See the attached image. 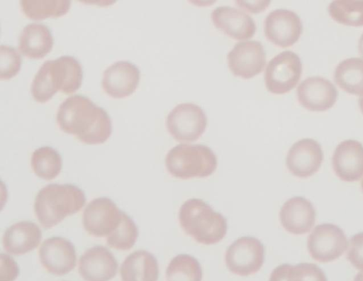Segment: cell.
<instances>
[{
  "label": "cell",
  "instance_id": "obj_1",
  "mask_svg": "<svg viewBox=\"0 0 363 281\" xmlns=\"http://www.w3.org/2000/svg\"><path fill=\"white\" fill-rule=\"evenodd\" d=\"M56 120L62 131L89 145L104 143L111 133L107 112L82 95L66 99L58 108Z\"/></svg>",
  "mask_w": 363,
  "mask_h": 281
},
{
  "label": "cell",
  "instance_id": "obj_2",
  "mask_svg": "<svg viewBox=\"0 0 363 281\" xmlns=\"http://www.w3.org/2000/svg\"><path fill=\"white\" fill-rule=\"evenodd\" d=\"M85 202V194L78 187L70 184H50L38 192L34 211L41 226L49 229L67 216L80 211Z\"/></svg>",
  "mask_w": 363,
  "mask_h": 281
},
{
  "label": "cell",
  "instance_id": "obj_3",
  "mask_svg": "<svg viewBox=\"0 0 363 281\" xmlns=\"http://www.w3.org/2000/svg\"><path fill=\"white\" fill-rule=\"evenodd\" d=\"M179 219L186 234L205 245L218 243L227 232L226 219L201 199L184 202L179 209Z\"/></svg>",
  "mask_w": 363,
  "mask_h": 281
},
{
  "label": "cell",
  "instance_id": "obj_4",
  "mask_svg": "<svg viewBox=\"0 0 363 281\" xmlns=\"http://www.w3.org/2000/svg\"><path fill=\"white\" fill-rule=\"evenodd\" d=\"M165 165L168 172L177 178L205 177L216 170L217 158L206 145L182 143L169 150Z\"/></svg>",
  "mask_w": 363,
  "mask_h": 281
},
{
  "label": "cell",
  "instance_id": "obj_5",
  "mask_svg": "<svg viewBox=\"0 0 363 281\" xmlns=\"http://www.w3.org/2000/svg\"><path fill=\"white\" fill-rule=\"evenodd\" d=\"M302 73V64L298 55L283 51L268 62L264 72L267 90L275 94L289 92L296 87Z\"/></svg>",
  "mask_w": 363,
  "mask_h": 281
},
{
  "label": "cell",
  "instance_id": "obj_6",
  "mask_svg": "<svg viewBox=\"0 0 363 281\" xmlns=\"http://www.w3.org/2000/svg\"><path fill=\"white\" fill-rule=\"evenodd\" d=\"M207 117L203 109L192 103L177 105L167 115L166 126L172 136L178 141L191 142L205 131Z\"/></svg>",
  "mask_w": 363,
  "mask_h": 281
},
{
  "label": "cell",
  "instance_id": "obj_7",
  "mask_svg": "<svg viewBox=\"0 0 363 281\" xmlns=\"http://www.w3.org/2000/svg\"><path fill=\"white\" fill-rule=\"evenodd\" d=\"M264 248L257 238L243 236L235 241L225 255L228 269L240 276H249L258 272L264 263Z\"/></svg>",
  "mask_w": 363,
  "mask_h": 281
},
{
  "label": "cell",
  "instance_id": "obj_8",
  "mask_svg": "<svg viewBox=\"0 0 363 281\" xmlns=\"http://www.w3.org/2000/svg\"><path fill=\"white\" fill-rule=\"evenodd\" d=\"M348 248L343 231L333 224L316 226L307 240L308 251L313 259L328 263L340 257Z\"/></svg>",
  "mask_w": 363,
  "mask_h": 281
},
{
  "label": "cell",
  "instance_id": "obj_9",
  "mask_svg": "<svg viewBox=\"0 0 363 281\" xmlns=\"http://www.w3.org/2000/svg\"><path fill=\"white\" fill-rule=\"evenodd\" d=\"M122 217L116 204L109 198L91 201L83 211L82 224L86 232L95 237H107L119 225Z\"/></svg>",
  "mask_w": 363,
  "mask_h": 281
},
{
  "label": "cell",
  "instance_id": "obj_10",
  "mask_svg": "<svg viewBox=\"0 0 363 281\" xmlns=\"http://www.w3.org/2000/svg\"><path fill=\"white\" fill-rule=\"evenodd\" d=\"M228 65L233 75L250 79L259 74L266 63V53L257 40L237 43L227 56Z\"/></svg>",
  "mask_w": 363,
  "mask_h": 281
},
{
  "label": "cell",
  "instance_id": "obj_11",
  "mask_svg": "<svg viewBox=\"0 0 363 281\" xmlns=\"http://www.w3.org/2000/svg\"><path fill=\"white\" fill-rule=\"evenodd\" d=\"M303 26L299 16L287 9L270 12L264 21V35L274 45L288 48L299 39Z\"/></svg>",
  "mask_w": 363,
  "mask_h": 281
},
{
  "label": "cell",
  "instance_id": "obj_12",
  "mask_svg": "<svg viewBox=\"0 0 363 281\" xmlns=\"http://www.w3.org/2000/svg\"><path fill=\"white\" fill-rule=\"evenodd\" d=\"M43 267L55 275L69 273L76 266L77 254L74 246L62 237H51L45 240L38 250Z\"/></svg>",
  "mask_w": 363,
  "mask_h": 281
},
{
  "label": "cell",
  "instance_id": "obj_13",
  "mask_svg": "<svg viewBox=\"0 0 363 281\" xmlns=\"http://www.w3.org/2000/svg\"><path fill=\"white\" fill-rule=\"evenodd\" d=\"M323 160V153L319 143L312 138H303L291 145L286 164L293 175L306 178L319 170Z\"/></svg>",
  "mask_w": 363,
  "mask_h": 281
},
{
  "label": "cell",
  "instance_id": "obj_14",
  "mask_svg": "<svg viewBox=\"0 0 363 281\" xmlns=\"http://www.w3.org/2000/svg\"><path fill=\"white\" fill-rule=\"evenodd\" d=\"M297 97L300 104L311 111H323L336 102L337 90L328 79L319 76L309 77L298 85Z\"/></svg>",
  "mask_w": 363,
  "mask_h": 281
},
{
  "label": "cell",
  "instance_id": "obj_15",
  "mask_svg": "<svg viewBox=\"0 0 363 281\" xmlns=\"http://www.w3.org/2000/svg\"><path fill=\"white\" fill-rule=\"evenodd\" d=\"M118 266L112 253L106 247L97 246L81 255L78 270L85 281H109L116 276Z\"/></svg>",
  "mask_w": 363,
  "mask_h": 281
},
{
  "label": "cell",
  "instance_id": "obj_16",
  "mask_svg": "<svg viewBox=\"0 0 363 281\" xmlns=\"http://www.w3.org/2000/svg\"><path fill=\"white\" fill-rule=\"evenodd\" d=\"M140 77V70L135 65L128 61H118L105 70L101 85L110 97L124 98L136 89Z\"/></svg>",
  "mask_w": 363,
  "mask_h": 281
},
{
  "label": "cell",
  "instance_id": "obj_17",
  "mask_svg": "<svg viewBox=\"0 0 363 281\" xmlns=\"http://www.w3.org/2000/svg\"><path fill=\"white\" fill-rule=\"evenodd\" d=\"M332 165L341 180H359L363 176V145L356 140L342 141L334 150Z\"/></svg>",
  "mask_w": 363,
  "mask_h": 281
},
{
  "label": "cell",
  "instance_id": "obj_18",
  "mask_svg": "<svg viewBox=\"0 0 363 281\" xmlns=\"http://www.w3.org/2000/svg\"><path fill=\"white\" fill-rule=\"evenodd\" d=\"M315 215L312 203L302 197L288 199L279 212L282 226L288 232L296 235L309 232L314 226Z\"/></svg>",
  "mask_w": 363,
  "mask_h": 281
},
{
  "label": "cell",
  "instance_id": "obj_19",
  "mask_svg": "<svg viewBox=\"0 0 363 281\" xmlns=\"http://www.w3.org/2000/svg\"><path fill=\"white\" fill-rule=\"evenodd\" d=\"M211 16L214 26L233 39H248L255 33L256 26L252 17L236 8L219 6Z\"/></svg>",
  "mask_w": 363,
  "mask_h": 281
},
{
  "label": "cell",
  "instance_id": "obj_20",
  "mask_svg": "<svg viewBox=\"0 0 363 281\" xmlns=\"http://www.w3.org/2000/svg\"><path fill=\"white\" fill-rule=\"evenodd\" d=\"M41 238L42 232L36 224L22 221L11 225L6 230L2 243L9 253L21 255L37 248Z\"/></svg>",
  "mask_w": 363,
  "mask_h": 281
},
{
  "label": "cell",
  "instance_id": "obj_21",
  "mask_svg": "<svg viewBox=\"0 0 363 281\" xmlns=\"http://www.w3.org/2000/svg\"><path fill=\"white\" fill-rule=\"evenodd\" d=\"M120 274L121 281H157V260L147 250H136L128 255L123 262Z\"/></svg>",
  "mask_w": 363,
  "mask_h": 281
},
{
  "label": "cell",
  "instance_id": "obj_22",
  "mask_svg": "<svg viewBox=\"0 0 363 281\" xmlns=\"http://www.w3.org/2000/svg\"><path fill=\"white\" fill-rule=\"evenodd\" d=\"M50 29L41 23H30L24 27L18 39V49L26 57L40 59L48 54L53 46Z\"/></svg>",
  "mask_w": 363,
  "mask_h": 281
},
{
  "label": "cell",
  "instance_id": "obj_23",
  "mask_svg": "<svg viewBox=\"0 0 363 281\" xmlns=\"http://www.w3.org/2000/svg\"><path fill=\"white\" fill-rule=\"evenodd\" d=\"M50 69L57 91L70 94L80 87L83 77L82 68L73 57L65 55L51 60Z\"/></svg>",
  "mask_w": 363,
  "mask_h": 281
},
{
  "label": "cell",
  "instance_id": "obj_24",
  "mask_svg": "<svg viewBox=\"0 0 363 281\" xmlns=\"http://www.w3.org/2000/svg\"><path fill=\"white\" fill-rule=\"evenodd\" d=\"M334 80L343 91L363 96V59L350 57L340 62L335 70Z\"/></svg>",
  "mask_w": 363,
  "mask_h": 281
},
{
  "label": "cell",
  "instance_id": "obj_25",
  "mask_svg": "<svg viewBox=\"0 0 363 281\" xmlns=\"http://www.w3.org/2000/svg\"><path fill=\"white\" fill-rule=\"evenodd\" d=\"M20 6L27 18L43 20L64 16L69 11L71 2L68 0H21Z\"/></svg>",
  "mask_w": 363,
  "mask_h": 281
},
{
  "label": "cell",
  "instance_id": "obj_26",
  "mask_svg": "<svg viewBox=\"0 0 363 281\" xmlns=\"http://www.w3.org/2000/svg\"><path fill=\"white\" fill-rule=\"evenodd\" d=\"M33 172L39 177L51 180L62 169V158L59 153L49 146H43L33 151L30 158Z\"/></svg>",
  "mask_w": 363,
  "mask_h": 281
},
{
  "label": "cell",
  "instance_id": "obj_27",
  "mask_svg": "<svg viewBox=\"0 0 363 281\" xmlns=\"http://www.w3.org/2000/svg\"><path fill=\"white\" fill-rule=\"evenodd\" d=\"M202 276L199 261L188 254L173 258L166 270L167 281H201Z\"/></svg>",
  "mask_w": 363,
  "mask_h": 281
},
{
  "label": "cell",
  "instance_id": "obj_28",
  "mask_svg": "<svg viewBox=\"0 0 363 281\" xmlns=\"http://www.w3.org/2000/svg\"><path fill=\"white\" fill-rule=\"evenodd\" d=\"M328 12L336 22L350 26H363V0H335Z\"/></svg>",
  "mask_w": 363,
  "mask_h": 281
},
{
  "label": "cell",
  "instance_id": "obj_29",
  "mask_svg": "<svg viewBox=\"0 0 363 281\" xmlns=\"http://www.w3.org/2000/svg\"><path fill=\"white\" fill-rule=\"evenodd\" d=\"M138 236L134 221L122 211V217L118 227L106 237V243L116 250H128L135 244Z\"/></svg>",
  "mask_w": 363,
  "mask_h": 281
},
{
  "label": "cell",
  "instance_id": "obj_30",
  "mask_svg": "<svg viewBox=\"0 0 363 281\" xmlns=\"http://www.w3.org/2000/svg\"><path fill=\"white\" fill-rule=\"evenodd\" d=\"M51 60L45 62L35 74L30 87L33 99L40 103L50 100L57 92L52 77Z\"/></svg>",
  "mask_w": 363,
  "mask_h": 281
},
{
  "label": "cell",
  "instance_id": "obj_31",
  "mask_svg": "<svg viewBox=\"0 0 363 281\" xmlns=\"http://www.w3.org/2000/svg\"><path fill=\"white\" fill-rule=\"evenodd\" d=\"M21 58L13 47L0 46V79H9L16 76L21 69Z\"/></svg>",
  "mask_w": 363,
  "mask_h": 281
},
{
  "label": "cell",
  "instance_id": "obj_32",
  "mask_svg": "<svg viewBox=\"0 0 363 281\" xmlns=\"http://www.w3.org/2000/svg\"><path fill=\"white\" fill-rule=\"evenodd\" d=\"M293 281H328L324 272L315 264L301 263L293 266Z\"/></svg>",
  "mask_w": 363,
  "mask_h": 281
},
{
  "label": "cell",
  "instance_id": "obj_33",
  "mask_svg": "<svg viewBox=\"0 0 363 281\" xmlns=\"http://www.w3.org/2000/svg\"><path fill=\"white\" fill-rule=\"evenodd\" d=\"M347 257L356 269L363 272V232L350 239Z\"/></svg>",
  "mask_w": 363,
  "mask_h": 281
},
{
  "label": "cell",
  "instance_id": "obj_34",
  "mask_svg": "<svg viewBox=\"0 0 363 281\" xmlns=\"http://www.w3.org/2000/svg\"><path fill=\"white\" fill-rule=\"evenodd\" d=\"M19 274V268L14 260L8 255H1L0 281H13Z\"/></svg>",
  "mask_w": 363,
  "mask_h": 281
},
{
  "label": "cell",
  "instance_id": "obj_35",
  "mask_svg": "<svg viewBox=\"0 0 363 281\" xmlns=\"http://www.w3.org/2000/svg\"><path fill=\"white\" fill-rule=\"evenodd\" d=\"M293 266L286 263L277 266L272 270L269 281H293Z\"/></svg>",
  "mask_w": 363,
  "mask_h": 281
},
{
  "label": "cell",
  "instance_id": "obj_36",
  "mask_svg": "<svg viewBox=\"0 0 363 281\" xmlns=\"http://www.w3.org/2000/svg\"><path fill=\"white\" fill-rule=\"evenodd\" d=\"M236 2L240 3L238 4L246 8L248 11H250L251 12H254V11L257 12V11H260L263 10V6H264V3H267V1H264L262 4H248L247 1H244L246 4H242L241 1H236Z\"/></svg>",
  "mask_w": 363,
  "mask_h": 281
},
{
  "label": "cell",
  "instance_id": "obj_37",
  "mask_svg": "<svg viewBox=\"0 0 363 281\" xmlns=\"http://www.w3.org/2000/svg\"><path fill=\"white\" fill-rule=\"evenodd\" d=\"M358 50L360 56L363 59V33L359 38V42H358Z\"/></svg>",
  "mask_w": 363,
  "mask_h": 281
},
{
  "label": "cell",
  "instance_id": "obj_38",
  "mask_svg": "<svg viewBox=\"0 0 363 281\" xmlns=\"http://www.w3.org/2000/svg\"><path fill=\"white\" fill-rule=\"evenodd\" d=\"M354 281H363V272H359L354 278Z\"/></svg>",
  "mask_w": 363,
  "mask_h": 281
},
{
  "label": "cell",
  "instance_id": "obj_39",
  "mask_svg": "<svg viewBox=\"0 0 363 281\" xmlns=\"http://www.w3.org/2000/svg\"><path fill=\"white\" fill-rule=\"evenodd\" d=\"M359 105L362 113L363 114V96H360L359 98Z\"/></svg>",
  "mask_w": 363,
  "mask_h": 281
},
{
  "label": "cell",
  "instance_id": "obj_40",
  "mask_svg": "<svg viewBox=\"0 0 363 281\" xmlns=\"http://www.w3.org/2000/svg\"><path fill=\"white\" fill-rule=\"evenodd\" d=\"M361 187H362V190H363V179H362V181H361Z\"/></svg>",
  "mask_w": 363,
  "mask_h": 281
}]
</instances>
